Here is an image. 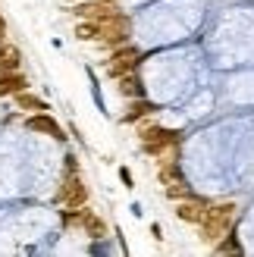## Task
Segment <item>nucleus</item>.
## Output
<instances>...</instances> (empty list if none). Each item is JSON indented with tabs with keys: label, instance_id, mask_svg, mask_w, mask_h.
Wrapping results in <instances>:
<instances>
[{
	"label": "nucleus",
	"instance_id": "obj_2",
	"mask_svg": "<svg viewBox=\"0 0 254 257\" xmlns=\"http://www.w3.org/2000/svg\"><path fill=\"white\" fill-rule=\"evenodd\" d=\"M235 220H238V207H235V204H207L204 220L198 223L201 238L213 248L217 241H223L235 229Z\"/></svg>",
	"mask_w": 254,
	"mask_h": 257
},
{
	"label": "nucleus",
	"instance_id": "obj_9",
	"mask_svg": "<svg viewBox=\"0 0 254 257\" xmlns=\"http://www.w3.org/2000/svg\"><path fill=\"white\" fill-rule=\"evenodd\" d=\"M163 191H167V198H173V201H182V198L192 195V188L185 185L182 176H179V179H170V182H163Z\"/></svg>",
	"mask_w": 254,
	"mask_h": 257
},
{
	"label": "nucleus",
	"instance_id": "obj_1",
	"mask_svg": "<svg viewBox=\"0 0 254 257\" xmlns=\"http://www.w3.org/2000/svg\"><path fill=\"white\" fill-rule=\"evenodd\" d=\"M79 38H85V41H100V44H110V47H119V44L129 41V19H125L119 10L100 13V16L85 19L79 25Z\"/></svg>",
	"mask_w": 254,
	"mask_h": 257
},
{
	"label": "nucleus",
	"instance_id": "obj_10",
	"mask_svg": "<svg viewBox=\"0 0 254 257\" xmlns=\"http://www.w3.org/2000/svg\"><path fill=\"white\" fill-rule=\"evenodd\" d=\"M119 91L129 97V100H138L142 97V85H138V79H135V72H129V75H119Z\"/></svg>",
	"mask_w": 254,
	"mask_h": 257
},
{
	"label": "nucleus",
	"instance_id": "obj_12",
	"mask_svg": "<svg viewBox=\"0 0 254 257\" xmlns=\"http://www.w3.org/2000/svg\"><path fill=\"white\" fill-rule=\"evenodd\" d=\"M213 251H217V254H238V251H242V245H238V241L232 238V232H229L223 241H217V245H213Z\"/></svg>",
	"mask_w": 254,
	"mask_h": 257
},
{
	"label": "nucleus",
	"instance_id": "obj_13",
	"mask_svg": "<svg viewBox=\"0 0 254 257\" xmlns=\"http://www.w3.org/2000/svg\"><path fill=\"white\" fill-rule=\"evenodd\" d=\"M16 104H19V107H25V110H44L41 100L32 97V94H25V91H19V94H16Z\"/></svg>",
	"mask_w": 254,
	"mask_h": 257
},
{
	"label": "nucleus",
	"instance_id": "obj_5",
	"mask_svg": "<svg viewBox=\"0 0 254 257\" xmlns=\"http://www.w3.org/2000/svg\"><path fill=\"white\" fill-rule=\"evenodd\" d=\"M85 198H88V191H85V185H82V179L75 176V173H69L66 179H63V185H60L57 201H60L66 210H75V207H82V204H85Z\"/></svg>",
	"mask_w": 254,
	"mask_h": 257
},
{
	"label": "nucleus",
	"instance_id": "obj_11",
	"mask_svg": "<svg viewBox=\"0 0 254 257\" xmlns=\"http://www.w3.org/2000/svg\"><path fill=\"white\" fill-rule=\"evenodd\" d=\"M29 128H32V132H47V135H54V138H63V135H60V125H57L54 119H47V116H35V119L29 122Z\"/></svg>",
	"mask_w": 254,
	"mask_h": 257
},
{
	"label": "nucleus",
	"instance_id": "obj_7",
	"mask_svg": "<svg viewBox=\"0 0 254 257\" xmlns=\"http://www.w3.org/2000/svg\"><path fill=\"white\" fill-rule=\"evenodd\" d=\"M16 69H19V50L13 44L0 41V75H4V72H16Z\"/></svg>",
	"mask_w": 254,
	"mask_h": 257
},
{
	"label": "nucleus",
	"instance_id": "obj_14",
	"mask_svg": "<svg viewBox=\"0 0 254 257\" xmlns=\"http://www.w3.org/2000/svg\"><path fill=\"white\" fill-rule=\"evenodd\" d=\"M151 113H154V107H151V104H145V100H142V104H132V113H129V116H125V119H138V116H151Z\"/></svg>",
	"mask_w": 254,
	"mask_h": 257
},
{
	"label": "nucleus",
	"instance_id": "obj_3",
	"mask_svg": "<svg viewBox=\"0 0 254 257\" xmlns=\"http://www.w3.org/2000/svg\"><path fill=\"white\" fill-rule=\"evenodd\" d=\"M176 145H179V132H173V128H160V125L142 128V148L151 157H163L167 148H176Z\"/></svg>",
	"mask_w": 254,
	"mask_h": 257
},
{
	"label": "nucleus",
	"instance_id": "obj_4",
	"mask_svg": "<svg viewBox=\"0 0 254 257\" xmlns=\"http://www.w3.org/2000/svg\"><path fill=\"white\" fill-rule=\"evenodd\" d=\"M142 66V50L135 47H116V54L107 60V75L110 79H119V75H129Z\"/></svg>",
	"mask_w": 254,
	"mask_h": 257
},
{
	"label": "nucleus",
	"instance_id": "obj_15",
	"mask_svg": "<svg viewBox=\"0 0 254 257\" xmlns=\"http://www.w3.org/2000/svg\"><path fill=\"white\" fill-rule=\"evenodd\" d=\"M4 35H7V22L0 19V41H4Z\"/></svg>",
	"mask_w": 254,
	"mask_h": 257
},
{
	"label": "nucleus",
	"instance_id": "obj_6",
	"mask_svg": "<svg viewBox=\"0 0 254 257\" xmlns=\"http://www.w3.org/2000/svg\"><path fill=\"white\" fill-rule=\"evenodd\" d=\"M204 210H207V201H201L195 191L188 198H182V201H176V216H179L182 223H192V226H198L201 220H204Z\"/></svg>",
	"mask_w": 254,
	"mask_h": 257
},
{
	"label": "nucleus",
	"instance_id": "obj_8",
	"mask_svg": "<svg viewBox=\"0 0 254 257\" xmlns=\"http://www.w3.org/2000/svg\"><path fill=\"white\" fill-rule=\"evenodd\" d=\"M19 91H25V79L19 75V69L0 75V97L4 94H19Z\"/></svg>",
	"mask_w": 254,
	"mask_h": 257
}]
</instances>
